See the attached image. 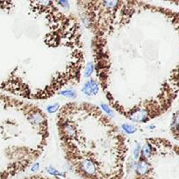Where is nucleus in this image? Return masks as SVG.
<instances>
[{
    "instance_id": "nucleus-1",
    "label": "nucleus",
    "mask_w": 179,
    "mask_h": 179,
    "mask_svg": "<svg viewBox=\"0 0 179 179\" xmlns=\"http://www.w3.org/2000/svg\"><path fill=\"white\" fill-rule=\"evenodd\" d=\"M75 4L108 106L139 124L165 114L179 94L178 12L142 1Z\"/></svg>"
},
{
    "instance_id": "nucleus-2",
    "label": "nucleus",
    "mask_w": 179,
    "mask_h": 179,
    "mask_svg": "<svg viewBox=\"0 0 179 179\" xmlns=\"http://www.w3.org/2000/svg\"><path fill=\"white\" fill-rule=\"evenodd\" d=\"M81 22L54 1H0V91L29 102L80 84Z\"/></svg>"
},
{
    "instance_id": "nucleus-3",
    "label": "nucleus",
    "mask_w": 179,
    "mask_h": 179,
    "mask_svg": "<svg viewBox=\"0 0 179 179\" xmlns=\"http://www.w3.org/2000/svg\"><path fill=\"white\" fill-rule=\"evenodd\" d=\"M62 155L80 179H128L129 143L100 107L70 102L56 114Z\"/></svg>"
},
{
    "instance_id": "nucleus-4",
    "label": "nucleus",
    "mask_w": 179,
    "mask_h": 179,
    "mask_svg": "<svg viewBox=\"0 0 179 179\" xmlns=\"http://www.w3.org/2000/svg\"><path fill=\"white\" fill-rule=\"evenodd\" d=\"M50 123L32 102L0 91V179L26 172L45 152Z\"/></svg>"
},
{
    "instance_id": "nucleus-5",
    "label": "nucleus",
    "mask_w": 179,
    "mask_h": 179,
    "mask_svg": "<svg viewBox=\"0 0 179 179\" xmlns=\"http://www.w3.org/2000/svg\"><path fill=\"white\" fill-rule=\"evenodd\" d=\"M169 145H170V149H171V150L176 154V156L179 158V145L176 144V143H174V142H172L170 141V140H169Z\"/></svg>"
}]
</instances>
